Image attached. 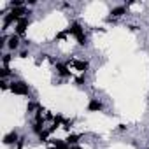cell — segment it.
<instances>
[{
  "label": "cell",
  "instance_id": "6da1fadb",
  "mask_svg": "<svg viewBox=\"0 0 149 149\" xmlns=\"http://www.w3.org/2000/svg\"><path fill=\"white\" fill-rule=\"evenodd\" d=\"M67 33L74 35V37L77 39V42H79L81 46H84V44H86V35H84V32H83V28H81V25H79V23H72V25L67 28Z\"/></svg>",
  "mask_w": 149,
  "mask_h": 149
},
{
  "label": "cell",
  "instance_id": "52a82bcc",
  "mask_svg": "<svg viewBox=\"0 0 149 149\" xmlns=\"http://www.w3.org/2000/svg\"><path fill=\"white\" fill-rule=\"evenodd\" d=\"M102 109H104V105H102L100 100H91V102L88 104V111H91V112H98V111H102Z\"/></svg>",
  "mask_w": 149,
  "mask_h": 149
},
{
  "label": "cell",
  "instance_id": "7a4b0ae2",
  "mask_svg": "<svg viewBox=\"0 0 149 149\" xmlns=\"http://www.w3.org/2000/svg\"><path fill=\"white\" fill-rule=\"evenodd\" d=\"M11 91L14 95H28L30 90H28V84L23 83V81H13L11 83Z\"/></svg>",
  "mask_w": 149,
  "mask_h": 149
},
{
  "label": "cell",
  "instance_id": "5bb4252c",
  "mask_svg": "<svg viewBox=\"0 0 149 149\" xmlns=\"http://www.w3.org/2000/svg\"><path fill=\"white\" fill-rule=\"evenodd\" d=\"M118 130H119V132H125V130H126V125H119Z\"/></svg>",
  "mask_w": 149,
  "mask_h": 149
},
{
  "label": "cell",
  "instance_id": "ba28073f",
  "mask_svg": "<svg viewBox=\"0 0 149 149\" xmlns=\"http://www.w3.org/2000/svg\"><path fill=\"white\" fill-rule=\"evenodd\" d=\"M56 70H58V74H60L61 77H68V76H70L68 67H67V65H63V63H56Z\"/></svg>",
  "mask_w": 149,
  "mask_h": 149
},
{
  "label": "cell",
  "instance_id": "5b68a950",
  "mask_svg": "<svg viewBox=\"0 0 149 149\" xmlns=\"http://www.w3.org/2000/svg\"><path fill=\"white\" fill-rule=\"evenodd\" d=\"M7 47H9L11 51H14V49H18V47H19V35H16V33H13V35L9 37V40H7Z\"/></svg>",
  "mask_w": 149,
  "mask_h": 149
},
{
  "label": "cell",
  "instance_id": "2e32d148",
  "mask_svg": "<svg viewBox=\"0 0 149 149\" xmlns=\"http://www.w3.org/2000/svg\"><path fill=\"white\" fill-rule=\"evenodd\" d=\"M147 102H149V100H147Z\"/></svg>",
  "mask_w": 149,
  "mask_h": 149
},
{
  "label": "cell",
  "instance_id": "3957f363",
  "mask_svg": "<svg viewBox=\"0 0 149 149\" xmlns=\"http://www.w3.org/2000/svg\"><path fill=\"white\" fill-rule=\"evenodd\" d=\"M28 25H30V19H28L26 16H25V18H21V19L16 23V35H23V33L26 32Z\"/></svg>",
  "mask_w": 149,
  "mask_h": 149
},
{
  "label": "cell",
  "instance_id": "277c9868",
  "mask_svg": "<svg viewBox=\"0 0 149 149\" xmlns=\"http://www.w3.org/2000/svg\"><path fill=\"white\" fill-rule=\"evenodd\" d=\"M18 142H19V135H18L16 130L9 132V133L4 137V144H6V146H13V144H18Z\"/></svg>",
  "mask_w": 149,
  "mask_h": 149
},
{
  "label": "cell",
  "instance_id": "30bf717a",
  "mask_svg": "<svg viewBox=\"0 0 149 149\" xmlns=\"http://www.w3.org/2000/svg\"><path fill=\"white\" fill-rule=\"evenodd\" d=\"M88 67H90V63H88V61H81V60H77V61H76V68H77V70H81V72L88 70Z\"/></svg>",
  "mask_w": 149,
  "mask_h": 149
},
{
  "label": "cell",
  "instance_id": "8fae6325",
  "mask_svg": "<svg viewBox=\"0 0 149 149\" xmlns=\"http://www.w3.org/2000/svg\"><path fill=\"white\" fill-rule=\"evenodd\" d=\"M0 76H2V79L9 77V76H11V70H9L7 67H4V68H2V72H0Z\"/></svg>",
  "mask_w": 149,
  "mask_h": 149
},
{
  "label": "cell",
  "instance_id": "9a60e30c",
  "mask_svg": "<svg viewBox=\"0 0 149 149\" xmlns=\"http://www.w3.org/2000/svg\"><path fill=\"white\" fill-rule=\"evenodd\" d=\"M70 149H81V146H70Z\"/></svg>",
  "mask_w": 149,
  "mask_h": 149
},
{
  "label": "cell",
  "instance_id": "9c48e42d",
  "mask_svg": "<svg viewBox=\"0 0 149 149\" xmlns=\"http://www.w3.org/2000/svg\"><path fill=\"white\" fill-rule=\"evenodd\" d=\"M79 139H81V135H68L67 137V144L68 146H76L79 142Z\"/></svg>",
  "mask_w": 149,
  "mask_h": 149
},
{
  "label": "cell",
  "instance_id": "8992f818",
  "mask_svg": "<svg viewBox=\"0 0 149 149\" xmlns=\"http://www.w3.org/2000/svg\"><path fill=\"white\" fill-rule=\"evenodd\" d=\"M126 13V6H119V7H114L112 11H111V16H109V19H112V18H119V16H123Z\"/></svg>",
  "mask_w": 149,
  "mask_h": 149
},
{
  "label": "cell",
  "instance_id": "7c38bea8",
  "mask_svg": "<svg viewBox=\"0 0 149 149\" xmlns=\"http://www.w3.org/2000/svg\"><path fill=\"white\" fill-rule=\"evenodd\" d=\"M2 60H4V67H7V63L11 61V54H4V58H2Z\"/></svg>",
  "mask_w": 149,
  "mask_h": 149
},
{
  "label": "cell",
  "instance_id": "4fadbf2b",
  "mask_svg": "<svg viewBox=\"0 0 149 149\" xmlns=\"http://www.w3.org/2000/svg\"><path fill=\"white\" fill-rule=\"evenodd\" d=\"M76 83H77V84H83V83H84V77H77Z\"/></svg>",
  "mask_w": 149,
  "mask_h": 149
}]
</instances>
